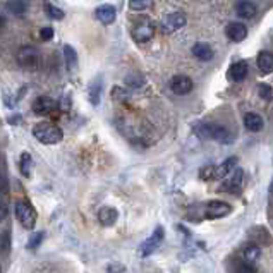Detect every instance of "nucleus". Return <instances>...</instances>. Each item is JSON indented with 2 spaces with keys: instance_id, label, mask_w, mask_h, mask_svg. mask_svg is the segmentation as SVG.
Returning <instances> with one entry per match:
<instances>
[{
  "instance_id": "obj_19",
  "label": "nucleus",
  "mask_w": 273,
  "mask_h": 273,
  "mask_svg": "<svg viewBox=\"0 0 273 273\" xmlns=\"http://www.w3.org/2000/svg\"><path fill=\"white\" fill-rule=\"evenodd\" d=\"M235 163H237V158H227L222 165L215 167V173H213V179H225L229 176L230 172L235 168Z\"/></svg>"
},
{
  "instance_id": "obj_11",
  "label": "nucleus",
  "mask_w": 273,
  "mask_h": 273,
  "mask_svg": "<svg viewBox=\"0 0 273 273\" xmlns=\"http://www.w3.org/2000/svg\"><path fill=\"white\" fill-rule=\"evenodd\" d=\"M225 35H227V38L230 41L239 43V41H242L247 36V28L246 24H242V22H230V24H227V28H225Z\"/></svg>"
},
{
  "instance_id": "obj_6",
  "label": "nucleus",
  "mask_w": 273,
  "mask_h": 273,
  "mask_svg": "<svg viewBox=\"0 0 273 273\" xmlns=\"http://www.w3.org/2000/svg\"><path fill=\"white\" fill-rule=\"evenodd\" d=\"M163 241V229L162 227H157V230L150 235V237L144 241L143 244H141V247H139V251H141V256L143 258H146L150 256L155 249H157L160 246V242Z\"/></svg>"
},
{
  "instance_id": "obj_12",
  "label": "nucleus",
  "mask_w": 273,
  "mask_h": 273,
  "mask_svg": "<svg viewBox=\"0 0 273 273\" xmlns=\"http://www.w3.org/2000/svg\"><path fill=\"white\" fill-rule=\"evenodd\" d=\"M247 72H249V65L246 60H239V62H235L232 64L229 67V79L230 81H234V83H241L246 79L247 76Z\"/></svg>"
},
{
  "instance_id": "obj_18",
  "label": "nucleus",
  "mask_w": 273,
  "mask_h": 273,
  "mask_svg": "<svg viewBox=\"0 0 273 273\" xmlns=\"http://www.w3.org/2000/svg\"><path fill=\"white\" fill-rule=\"evenodd\" d=\"M192 55H194L196 59L200 60H211L213 59V48L208 45V43H203V41H200V43H196L194 46H192Z\"/></svg>"
},
{
  "instance_id": "obj_22",
  "label": "nucleus",
  "mask_w": 273,
  "mask_h": 273,
  "mask_svg": "<svg viewBox=\"0 0 273 273\" xmlns=\"http://www.w3.org/2000/svg\"><path fill=\"white\" fill-rule=\"evenodd\" d=\"M64 55H65V64H67V69L72 70L78 67V54L76 50L72 48L70 45L64 46Z\"/></svg>"
},
{
  "instance_id": "obj_15",
  "label": "nucleus",
  "mask_w": 273,
  "mask_h": 273,
  "mask_svg": "<svg viewBox=\"0 0 273 273\" xmlns=\"http://www.w3.org/2000/svg\"><path fill=\"white\" fill-rule=\"evenodd\" d=\"M117 218H119V211L115 208H112V206H103V208L98 211V220H100V224L105 225V227L114 225L117 222Z\"/></svg>"
},
{
  "instance_id": "obj_23",
  "label": "nucleus",
  "mask_w": 273,
  "mask_h": 273,
  "mask_svg": "<svg viewBox=\"0 0 273 273\" xmlns=\"http://www.w3.org/2000/svg\"><path fill=\"white\" fill-rule=\"evenodd\" d=\"M31 167H33V160H31V155L30 153H22L21 155V160H19V170L24 177H30L31 176Z\"/></svg>"
},
{
  "instance_id": "obj_17",
  "label": "nucleus",
  "mask_w": 273,
  "mask_h": 273,
  "mask_svg": "<svg viewBox=\"0 0 273 273\" xmlns=\"http://www.w3.org/2000/svg\"><path fill=\"white\" fill-rule=\"evenodd\" d=\"M256 64H258V69L261 70V74H270L273 70V55L266 50L260 52L256 59Z\"/></svg>"
},
{
  "instance_id": "obj_1",
  "label": "nucleus",
  "mask_w": 273,
  "mask_h": 273,
  "mask_svg": "<svg viewBox=\"0 0 273 273\" xmlns=\"http://www.w3.org/2000/svg\"><path fill=\"white\" fill-rule=\"evenodd\" d=\"M33 136L43 144H57L62 141L64 133L59 126L50 124V122H40L33 127Z\"/></svg>"
},
{
  "instance_id": "obj_30",
  "label": "nucleus",
  "mask_w": 273,
  "mask_h": 273,
  "mask_svg": "<svg viewBox=\"0 0 273 273\" xmlns=\"http://www.w3.org/2000/svg\"><path fill=\"white\" fill-rule=\"evenodd\" d=\"M41 241H43V234L41 232H35L30 237V242H28V247L30 249H36L41 244Z\"/></svg>"
},
{
  "instance_id": "obj_26",
  "label": "nucleus",
  "mask_w": 273,
  "mask_h": 273,
  "mask_svg": "<svg viewBox=\"0 0 273 273\" xmlns=\"http://www.w3.org/2000/svg\"><path fill=\"white\" fill-rule=\"evenodd\" d=\"M46 12H48V16L52 17V19H57V21L64 19V16H65L62 9H59V7L52 6V4H48V6H46Z\"/></svg>"
},
{
  "instance_id": "obj_29",
  "label": "nucleus",
  "mask_w": 273,
  "mask_h": 273,
  "mask_svg": "<svg viewBox=\"0 0 273 273\" xmlns=\"http://www.w3.org/2000/svg\"><path fill=\"white\" fill-rule=\"evenodd\" d=\"M258 95H260L263 100H271V86L270 84H260V86H258Z\"/></svg>"
},
{
  "instance_id": "obj_27",
  "label": "nucleus",
  "mask_w": 273,
  "mask_h": 273,
  "mask_svg": "<svg viewBox=\"0 0 273 273\" xmlns=\"http://www.w3.org/2000/svg\"><path fill=\"white\" fill-rule=\"evenodd\" d=\"M152 0H129V7L133 11H144V9L150 7Z\"/></svg>"
},
{
  "instance_id": "obj_20",
  "label": "nucleus",
  "mask_w": 273,
  "mask_h": 273,
  "mask_svg": "<svg viewBox=\"0 0 273 273\" xmlns=\"http://www.w3.org/2000/svg\"><path fill=\"white\" fill-rule=\"evenodd\" d=\"M258 9L253 2H247V0H242V2L237 4V16L242 17V19H251V17L256 16Z\"/></svg>"
},
{
  "instance_id": "obj_9",
  "label": "nucleus",
  "mask_w": 273,
  "mask_h": 273,
  "mask_svg": "<svg viewBox=\"0 0 273 273\" xmlns=\"http://www.w3.org/2000/svg\"><path fill=\"white\" fill-rule=\"evenodd\" d=\"M230 211H232V206L216 200L210 201L208 206H206V216L208 218H222V216L230 215Z\"/></svg>"
},
{
  "instance_id": "obj_31",
  "label": "nucleus",
  "mask_w": 273,
  "mask_h": 273,
  "mask_svg": "<svg viewBox=\"0 0 273 273\" xmlns=\"http://www.w3.org/2000/svg\"><path fill=\"white\" fill-rule=\"evenodd\" d=\"M9 249H11V239H9V234L0 235V253L7 254Z\"/></svg>"
},
{
  "instance_id": "obj_16",
  "label": "nucleus",
  "mask_w": 273,
  "mask_h": 273,
  "mask_svg": "<svg viewBox=\"0 0 273 273\" xmlns=\"http://www.w3.org/2000/svg\"><path fill=\"white\" fill-rule=\"evenodd\" d=\"M241 182H242V170H241V168H237V170L234 168V170L230 172V177L224 182L222 189L227 191V192H232V194H234V192L241 187Z\"/></svg>"
},
{
  "instance_id": "obj_3",
  "label": "nucleus",
  "mask_w": 273,
  "mask_h": 273,
  "mask_svg": "<svg viewBox=\"0 0 273 273\" xmlns=\"http://www.w3.org/2000/svg\"><path fill=\"white\" fill-rule=\"evenodd\" d=\"M14 211H16V216L17 220L21 222V225L28 230H33L35 229V224H36V211L35 208L28 203L26 200H19L16 201V206H14Z\"/></svg>"
},
{
  "instance_id": "obj_10",
  "label": "nucleus",
  "mask_w": 273,
  "mask_h": 273,
  "mask_svg": "<svg viewBox=\"0 0 273 273\" xmlns=\"http://www.w3.org/2000/svg\"><path fill=\"white\" fill-rule=\"evenodd\" d=\"M170 89L176 95H187V93L192 91V81L191 78L184 76V74H179V76H173L170 81Z\"/></svg>"
},
{
  "instance_id": "obj_21",
  "label": "nucleus",
  "mask_w": 273,
  "mask_h": 273,
  "mask_svg": "<svg viewBox=\"0 0 273 273\" xmlns=\"http://www.w3.org/2000/svg\"><path fill=\"white\" fill-rule=\"evenodd\" d=\"M100 95H102V78H96V79H93L88 88L89 102H91L93 105H98V103H100Z\"/></svg>"
},
{
  "instance_id": "obj_33",
  "label": "nucleus",
  "mask_w": 273,
  "mask_h": 273,
  "mask_svg": "<svg viewBox=\"0 0 273 273\" xmlns=\"http://www.w3.org/2000/svg\"><path fill=\"white\" fill-rule=\"evenodd\" d=\"M40 38L43 40V41H48V40H52V38H54V30H52L50 26L43 28V30L40 31Z\"/></svg>"
},
{
  "instance_id": "obj_34",
  "label": "nucleus",
  "mask_w": 273,
  "mask_h": 273,
  "mask_svg": "<svg viewBox=\"0 0 273 273\" xmlns=\"http://www.w3.org/2000/svg\"><path fill=\"white\" fill-rule=\"evenodd\" d=\"M6 216H7V205H6V201L0 200V222L6 220Z\"/></svg>"
},
{
  "instance_id": "obj_5",
  "label": "nucleus",
  "mask_w": 273,
  "mask_h": 273,
  "mask_svg": "<svg viewBox=\"0 0 273 273\" xmlns=\"http://www.w3.org/2000/svg\"><path fill=\"white\" fill-rule=\"evenodd\" d=\"M186 16L182 12H172L165 16L160 22V28H162L163 33H173L177 30H181L182 26H186Z\"/></svg>"
},
{
  "instance_id": "obj_25",
  "label": "nucleus",
  "mask_w": 273,
  "mask_h": 273,
  "mask_svg": "<svg viewBox=\"0 0 273 273\" xmlns=\"http://www.w3.org/2000/svg\"><path fill=\"white\" fill-rule=\"evenodd\" d=\"M7 9L9 12L16 14V16H22L26 12V4L22 0H12V2L7 4Z\"/></svg>"
},
{
  "instance_id": "obj_28",
  "label": "nucleus",
  "mask_w": 273,
  "mask_h": 273,
  "mask_svg": "<svg viewBox=\"0 0 273 273\" xmlns=\"http://www.w3.org/2000/svg\"><path fill=\"white\" fill-rule=\"evenodd\" d=\"M213 173H215V165H206L200 170V177H201V181H211V179H213Z\"/></svg>"
},
{
  "instance_id": "obj_14",
  "label": "nucleus",
  "mask_w": 273,
  "mask_h": 273,
  "mask_svg": "<svg viewBox=\"0 0 273 273\" xmlns=\"http://www.w3.org/2000/svg\"><path fill=\"white\" fill-rule=\"evenodd\" d=\"M96 19L103 22V24H112V22L115 21L117 17V11L114 6H108V4H105V6L98 7L96 9Z\"/></svg>"
},
{
  "instance_id": "obj_32",
  "label": "nucleus",
  "mask_w": 273,
  "mask_h": 273,
  "mask_svg": "<svg viewBox=\"0 0 273 273\" xmlns=\"http://www.w3.org/2000/svg\"><path fill=\"white\" fill-rule=\"evenodd\" d=\"M235 273H256V268L251 263H242V265L237 266V271Z\"/></svg>"
},
{
  "instance_id": "obj_24",
  "label": "nucleus",
  "mask_w": 273,
  "mask_h": 273,
  "mask_svg": "<svg viewBox=\"0 0 273 273\" xmlns=\"http://www.w3.org/2000/svg\"><path fill=\"white\" fill-rule=\"evenodd\" d=\"M261 256V249L258 247V246H249V247H246L244 249V261L246 263H253L254 261H258V258Z\"/></svg>"
},
{
  "instance_id": "obj_35",
  "label": "nucleus",
  "mask_w": 273,
  "mask_h": 273,
  "mask_svg": "<svg viewBox=\"0 0 273 273\" xmlns=\"http://www.w3.org/2000/svg\"><path fill=\"white\" fill-rule=\"evenodd\" d=\"M4 26H6V19H4V17L0 16V30H2Z\"/></svg>"
},
{
  "instance_id": "obj_4",
  "label": "nucleus",
  "mask_w": 273,
  "mask_h": 273,
  "mask_svg": "<svg viewBox=\"0 0 273 273\" xmlns=\"http://www.w3.org/2000/svg\"><path fill=\"white\" fill-rule=\"evenodd\" d=\"M17 62H19L21 67H24V69H35L40 62L38 50L31 45L21 46L19 52H17Z\"/></svg>"
},
{
  "instance_id": "obj_7",
  "label": "nucleus",
  "mask_w": 273,
  "mask_h": 273,
  "mask_svg": "<svg viewBox=\"0 0 273 273\" xmlns=\"http://www.w3.org/2000/svg\"><path fill=\"white\" fill-rule=\"evenodd\" d=\"M153 35H155V26L148 19L139 22L133 30V38L134 41H138V43H146V41L153 38Z\"/></svg>"
},
{
  "instance_id": "obj_36",
  "label": "nucleus",
  "mask_w": 273,
  "mask_h": 273,
  "mask_svg": "<svg viewBox=\"0 0 273 273\" xmlns=\"http://www.w3.org/2000/svg\"><path fill=\"white\" fill-rule=\"evenodd\" d=\"M0 273H2V271H0Z\"/></svg>"
},
{
  "instance_id": "obj_2",
  "label": "nucleus",
  "mask_w": 273,
  "mask_h": 273,
  "mask_svg": "<svg viewBox=\"0 0 273 273\" xmlns=\"http://www.w3.org/2000/svg\"><path fill=\"white\" fill-rule=\"evenodd\" d=\"M194 131L201 139H216L220 143H230L232 141L230 131L220 124H197Z\"/></svg>"
},
{
  "instance_id": "obj_8",
  "label": "nucleus",
  "mask_w": 273,
  "mask_h": 273,
  "mask_svg": "<svg viewBox=\"0 0 273 273\" xmlns=\"http://www.w3.org/2000/svg\"><path fill=\"white\" fill-rule=\"evenodd\" d=\"M33 112H35L36 115H50L52 112L57 108V103L55 100H52L50 96H38L35 102H33Z\"/></svg>"
},
{
  "instance_id": "obj_13",
  "label": "nucleus",
  "mask_w": 273,
  "mask_h": 273,
  "mask_svg": "<svg viewBox=\"0 0 273 273\" xmlns=\"http://www.w3.org/2000/svg\"><path fill=\"white\" fill-rule=\"evenodd\" d=\"M244 127L251 133H260V131L265 127V120L260 114H254V112H249V114L244 115Z\"/></svg>"
}]
</instances>
